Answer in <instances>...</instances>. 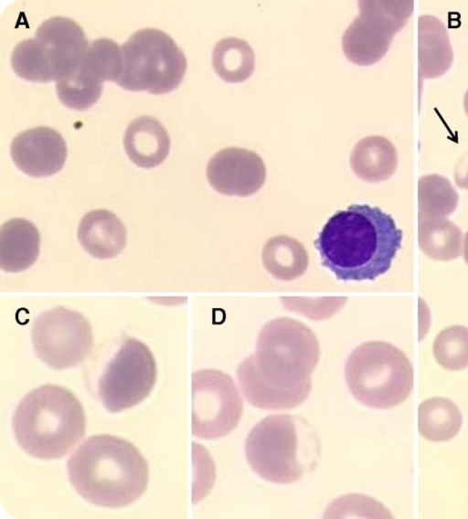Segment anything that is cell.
I'll return each mask as SVG.
<instances>
[{
  "mask_svg": "<svg viewBox=\"0 0 468 519\" xmlns=\"http://www.w3.org/2000/svg\"><path fill=\"white\" fill-rule=\"evenodd\" d=\"M403 233L379 207L350 205L324 225L314 245L337 281H375L391 267Z\"/></svg>",
  "mask_w": 468,
  "mask_h": 519,
  "instance_id": "1",
  "label": "cell"
},
{
  "mask_svg": "<svg viewBox=\"0 0 468 519\" xmlns=\"http://www.w3.org/2000/svg\"><path fill=\"white\" fill-rule=\"evenodd\" d=\"M69 480L87 502L121 508L136 502L146 491L149 466L129 440L109 434L86 439L67 461Z\"/></svg>",
  "mask_w": 468,
  "mask_h": 519,
  "instance_id": "2",
  "label": "cell"
},
{
  "mask_svg": "<svg viewBox=\"0 0 468 519\" xmlns=\"http://www.w3.org/2000/svg\"><path fill=\"white\" fill-rule=\"evenodd\" d=\"M19 447L40 460L64 457L84 436L86 415L81 402L68 388L47 384L27 393L12 418Z\"/></svg>",
  "mask_w": 468,
  "mask_h": 519,
  "instance_id": "3",
  "label": "cell"
},
{
  "mask_svg": "<svg viewBox=\"0 0 468 519\" xmlns=\"http://www.w3.org/2000/svg\"><path fill=\"white\" fill-rule=\"evenodd\" d=\"M245 454L250 467L261 479L287 484L299 481L316 464L319 442L303 418L271 414L249 432Z\"/></svg>",
  "mask_w": 468,
  "mask_h": 519,
  "instance_id": "4",
  "label": "cell"
},
{
  "mask_svg": "<svg viewBox=\"0 0 468 519\" xmlns=\"http://www.w3.org/2000/svg\"><path fill=\"white\" fill-rule=\"evenodd\" d=\"M345 379L352 396L373 408L388 409L404 402L414 386V370L394 344L368 341L356 346L345 365Z\"/></svg>",
  "mask_w": 468,
  "mask_h": 519,
  "instance_id": "5",
  "label": "cell"
},
{
  "mask_svg": "<svg viewBox=\"0 0 468 519\" xmlns=\"http://www.w3.org/2000/svg\"><path fill=\"white\" fill-rule=\"evenodd\" d=\"M261 377L279 389H291L308 381L320 358L314 332L300 321L278 317L260 331L250 355Z\"/></svg>",
  "mask_w": 468,
  "mask_h": 519,
  "instance_id": "6",
  "label": "cell"
},
{
  "mask_svg": "<svg viewBox=\"0 0 468 519\" xmlns=\"http://www.w3.org/2000/svg\"><path fill=\"white\" fill-rule=\"evenodd\" d=\"M122 72L116 82L131 91L164 94L181 83L186 58L181 48L165 32L143 28L133 33L121 47Z\"/></svg>",
  "mask_w": 468,
  "mask_h": 519,
  "instance_id": "7",
  "label": "cell"
},
{
  "mask_svg": "<svg viewBox=\"0 0 468 519\" xmlns=\"http://www.w3.org/2000/svg\"><path fill=\"white\" fill-rule=\"evenodd\" d=\"M359 15L342 37V49L354 64L368 66L379 61L397 32L414 10L412 0H360Z\"/></svg>",
  "mask_w": 468,
  "mask_h": 519,
  "instance_id": "8",
  "label": "cell"
},
{
  "mask_svg": "<svg viewBox=\"0 0 468 519\" xmlns=\"http://www.w3.org/2000/svg\"><path fill=\"white\" fill-rule=\"evenodd\" d=\"M157 367L150 348L136 338L122 342L98 380V396L112 413L144 400L154 387Z\"/></svg>",
  "mask_w": 468,
  "mask_h": 519,
  "instance_id": "9",
  "label": "cell"
},
{
  "mask_svg": "<svg viewBox=\"0 0 468 519\" xmlns=\"http://www.w3.org/2000/svg\"><path fill=\"white\" fill-rule=\"evenodd\" d=\"M37 356L54 370L81 364L90 354L94 338L92 327L80 312L55 307L40 313L31 329Z\"/></svg>",
  "mask_w": 468,
  "mask_h": 519,
  "instance_id": "10",
  "label": "cell"
},
{
  "mask_svg": "<svg viewBox=\"0 0 468 519\" xmlns=\"http://www.w3.org/2000/svg\"><path fill=\"white\" fill-rule=\"evenodd\" d=\"M243 402L228 374L201 369L192 374V434L215 440L230 433L239 424Z\"/></svg>",
  "mask_w": 468,
  "mask_h": 519,
  "instance_id": "11",
  "label": "cell"
},
{
  "mask_svg": "<svg viewBox=\"0 0 468 519\" xmlns=\"http://www.w3.org/2000/svg\"><path fill=\"white\" fill-rule=\"evenodd\" d=\"M206 173L210 185L225 196H251L266 179L261 157L239 147H227L216 153L208 161Z\"/></svg>",
  "mask_w": 468,
  "mask_h": 519,
  "instance_id": "12",
  "label": "cell"
},
{
  "mask_svg": "<svg viewBox=\"0 0 468 519\" xmlns=\"http://www.w3.org/2000/svg\"><path fill=\"white\" fill-rule=\"evenodd\" d=\"M10 154L16 166L32 177H47L59 172L67 158L61 134L38 126L19 132L12 141Z\"/></svg>",
  "mask_w": 468,
  "mask_h": 519,
  "instance_id": "13",
  "label": "cell"
},
{
  "mask_svg": "<svg viewBox=\"0 0 468 519\" xmlns=\"http://www.w3.org/2000/svg\"><path fill=\"white\" fill-rule=\"evenodd\" d=\"M35 38L56 81L78 67L89 46L81 26L64 16L44 21L37 29Z\"/></svg>",
  "mask_w": 468,
  "mask_h": 519,
  "instance_id": "14",
  "label": "cell"
},
{
  "mask_svg": "<svg viewBox=\"0 0 468 519\" xmlns=\"http://www.w3.org/2000/svg\"><path fill=\"white\" fill-rule=\"evenodd\" d=\"M126 230L112 212L97 209L88 212L78 226V240L93 258L107 260L120 254L126 245Z\"/></svg>",
  "mask_w": 468,
  "mask_h": 519,
  "instance_id": "15",
  "label": "cell"
},
{
  "mask_svg": "<svg viewBox=\"0 0 468 519\" xmlns=\"http://www.w3.org/2000/svg\"><path fill=\"white\" fill-rule=\"evenodd\" d=\"M237 375L246 400L261 409L295 408L308 397L312 388L311 381L291 389H279L270 386L257 372L251 355L241 362Z\"/></svg>",
  "mask_w": 468,
  "mask_h": 519,
  "instance_id": "16",
  "label": "cell"
},
{
  "mask_svg": "<svg viewBox=\"0 0 468 519\" xmlns=\"http://www.w3.org/2000/svg\"><path fill=\"white\" fill-rule=\"evenodd\" d=\"M123 147L134 164L142 168H154L167 157L170 138L157 119L141 116L129 123L123 136Z\"/></svg>",
  "mask_w": 468,
  "mask_h": 519,
  "instance_id": "17",
  "label": "cell"
},
{
  "mask_svg": "<svg viewBox=\"0 0 468 519\" xmlns=\"http://www.w3.org/2000/svg\"><path fill=\"white\" fill-rule=\"evenodd\" d=\"M40 235L25 218H13L0 228V268L7 272L28 269L39 254Z\"/></svg>",
  "mask_w": 468,
  "mask_h": 519,
  "instance_id": "18",
  "label": "cell"
},
{
  "mask_svg": "<svg viewBox=\"0 0 468 519\" xmlns=\"http://www.w3.org/2000/svg\"><path fill=\"white\" fill-rule=\"evenodd\" d=\"M453 52L445 26L437 17L424 15L418 22L419 76L435 79L446 73Z\"/></svg>",
  "mask_w": 468,
  "mask_h": 519,
  "instance_id": "19",
  "label": "cell"
},
{
  "mask_svg": "<svg viewBox=\"0 0 468 519\" xmlns=\"http://www.w3.org/2000/svg\"><path fill=\"white\" fill-rule=\"evenodd\" d=\"M398 154L393 143L379 135L358 141L350 156L353 172L362 180L378 183L388 179L396 171Z\"/></svg>",
  "mask_w": 468,
  "mask_h": 519,
  "instance_id": "20",
  "label": "cell"
},
{
  "mask_svg": "<svg viewBox=\"0 0 468 519\" xmlns=\"http://www.w3.org/2000/svg\"><path fill=\"white\" fill-rule=\"evenodd\" d=\"M122 54L111 38L92 41L86 48L78 67L72 71L90 85L102 87V82H117L122 72Z\"/></svg>",
  "mask_w": 468,
  "mask_h": 519,
  "instance_id": "21",
  "label": "cell"
},
{
  "mask_svg": "<svg viewBox=\"0 0 468 519\" xmlns=\"http://www.w3.org/2000/svg\"><path fill=\"white\" fill-rule=\"evenodd\" d=\"M261 259L270 274L285 281L301 277L309 263L308 253L303 245L285 235L271 238L263 246Z\"/></svg>",
  "mask_w": 468,
  "mask_h": 519,
  "instance_id": "22",
  "label": "cell"
},
{
  "mask_svg": "<svg viewBox=\"0 0 468 519\" xmlns=\"http://www.w3.org/2000/svg\"><path fill=\"white\" fill-rule=\"evenodd\" d=\"M462 425V413L449 398L433 397L419 406L418 430L420 435L429 441L450 440L458 434Z\"/></svg>",
  "mask_w": 468,
  "mask_h": 519,
  "instance_id": "23",
  "label": "cell"
},
{
  "mask_svg": "<svg viewBox=\"0 0 468 519\" xmlns=\"http://www.w3.org/2000/svg\"><path fill=\"white\" fill-rule=\"evenodd\" d=\"M462 238L459 227L447 218L419 219L420 249L432 260L449 261L457 259L462 252Z\"/></svg>",
  "mask_w": 468,
  "mask_h": 519,
  "instance_id": "24",
  "label": "cell"
},
{
  "mask_svg": "<svg viewBox=\"0 0 468 519\" xmlns=\"http://www.w3.org/2000/svg\"><path fill=\"white\" fill-rule=\"evenodd\" d=\"M212 66L223 80L231 83L242 82L254 71V51L244 39L236 37L222 38L213 48Z\"/></svg>",
  "mask_w": 468,
  "mask_h": 519,
  "instance_id": "25",
  "label": "cell"
},
{
  "mask_svg": "<svg viewBox=\"0 0 468 519\" xmlns=\"http://www.w3.org/2000/svg\"><path fill=\"white\" fill-rule=\"evenodd\" d=\"M458 201V193L447 178L426 175L419 179V219L447 217L455 210Z\"/></svg>",
  "mask_w": 468,
  "mask_h": 519,
  "instance_id": "26",
  "label": "cell"
},
{
  "mask_svg": "<svg viewBox=\"0 0 468 519\" xmlns=\"http://www.w3.org/2000/svg\"><path fill=\"white\" fill-rule=\"evenodd\" d=\"M436 362L449 371H460L468 366V328L452 325L441 330L433 343Z\"/></svg>",
  "mask_w": 468,
  "mask_h": 519,
  "instance_id": "27",
  "label": "cell"
},
{
  "mask_svg": "<svg viewBox=\"0 0 468 519\" xmlns=\"http://www.w3.org/2000/svg\"><path fill=\"white\" fill-rule=\"evenodd\" d=\"M11 65L15 73L29 81L49 82L53 73L36 38L20 41L13 49Z\"/></svg>",
  "mask_w": 468,
  "mask_h": 519,
  "instance_id": "28",
  "label": "cell"
},
{
  "mask_svg": "<svg viewBox=\"0 0 468 519\" xmlns=\"http://www.w3.org/2000/svg\"><path fill=\"white\" fill-rule=\"evenodd\" d=\"M454 177L459 187L468 190V154L457 164Z\"/></svg>",
  "mask_w": 468,
  "mask_h": 519,
  "instance_id": "29",
  "label": "cell"
},
{
  "mask_svg": "<svg viewBox=\"0 0 468 519\" xmlns=\"http://www.w3.org/2000/svg\"><path fill=\"white\" fill-rule=\"evenodd\" d=\"M463 258L465 262L468 264V232L464 237Z\"/></svg>",
  "mask_w": 468,
  "mask_h": 519,
  "instance_id": "30",
  "label": "cell"
}]
</instances>
